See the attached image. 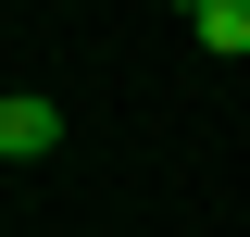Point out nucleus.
<instances>
[{
  "mask_svg": "<svg viewBox=\"0 0 250 237\" xmlns=\"http://www.w3.org/2000/svg\"><path fill=\"white\" fill-rule=\"evenodd\" d=\"M50 150H62V100L0 88V162H50Z\"/></svg>",
  "mask_w": 250,
  "mask_h": 237,
  "instance_id": "obj_1",
  "label": "nucleus"
},
{
  "mask_svg": "<svg viewBox=\"0 0 250 237\" xmlns=\"http://www.w3.org/2000/svg\"><path fill=\"white\" fill-rule=\"evenodd\" d=\"M188 38H200L213 62H238V50H250V0H200V13H188Z\"/></svg>",
  "mask_w": 250,
  "mask_h": 237,
  "instance_id": "obj_2",
  "label": "nucleus"
}]
</instances>
